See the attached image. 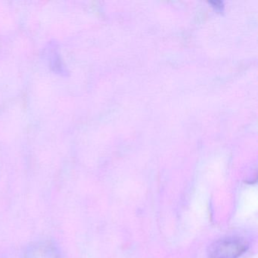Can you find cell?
Masks as SVG:
<instances>
[{"instance_id": "6da1fadb", "label": "cell", "mask_w": 258, "mask_h": 258, "mask_svg": "<svg viewBox=\"0 0 258 258\" xmlns=\"http://www.w3.org/2000/svg\"><path fill=\"white\" fill-rule=\"evenodd\" d=\"M249 244L245 238L226 237L214 241L208 247L209 258H238L247 251Z\"/></svg>"}, {"instance_id": "7a4b0ae2", "label": "cell", "mask_w": 258, "mask_h": 258, "mask_svg": "<svg viewBox=\"0 0 258 258\" xmlns=\"http://www.w3.org/2000/svg\"><path fill=\"white\" fill-rule=\"evenodd\" d=\"M44 57L54 72L61 75L67 74V69L61 60L59 49L56 43H49V46L45 49Z\"/></svg>"}, {"instance_id": "3957f363", "label": "cell", "mask_w": 258, "mask_h": 258, "mask_svg": "<svg viewBox=\"0 0 258 258\" xmlns=\"http://www.w3.org/2000/svg\"><path fill=\"white\" fill-rule=\"evenodd\" d=\"M211 4H212L213 7L217 9V10H220V11H221V10H223V4L221 1H211Z\"/></svg>"}]
</instances>
